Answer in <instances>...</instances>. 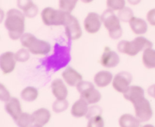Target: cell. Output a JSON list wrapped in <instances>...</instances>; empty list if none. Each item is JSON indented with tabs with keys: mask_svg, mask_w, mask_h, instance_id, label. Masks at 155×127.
<instances>
[{
	"mask_svg": "<svg viewBox=\"0 0 155 127\" xmlns=\"http://www.w3.org/2000/svg\"><path fill=\"white\" fill-rule=\"evenodd\" d=\"M18 61L15 58V52L7 51L0 56V69L5 75H8L15 70Z\"/></svg>",
	"mask_w": 155,
	"mask_h": 127,
	"instance_id": "cell-10",
	"label": "cell"
},
{
	"mask_svg": "<svg viewBox=\"0 0 155 127\" xmlns=\"http://www.w3.org/2000/svg\"><path fill=\"white\" fill-rule=\"evenodd\" d=\"M127 2L130 5H138L139 4H140L142 0H127Z\"/></svg>",
	"mask_w": 155,
	"mask_h": 127,
	"instance_id": "cell-37",
	"label": "cell"
},
{
	"mask_svg": "<svg viewBox=\"0 0 155 127\" xmlns=\"http://www.w3.org/2000/svg\"><path fill=\"white\" fill-rule=\"evenodd\" d=\"M94 1H95V0H80V2L84 3V4H91V3L93 2Z\"/></svg>",
	"mask_w": 155,
	"mask_h": 127,
	"instance_id": "cell-38",
	"label": "cell"
},
{
	"mask_svg": "<svg viewBox=\"0 0 155 127\" xmlns=\"http://www.w3.org/2000/svg\"><path fill=\"white\" fill-rule=\"evenodd\" d=\"M68 13L58 8V9L52 7H45L40 13L41 20L45 26L48 27H58L63 26L66 20Z\"/></svg>",
	"mask_w": 155,
	"mask_h": 127,
	"instance_id": "cell-4",
	"label": "cell"
},
{
	"mask_svg": "<svg viewBox=\"0 0 155 127\" xmlns=\"http://www.w3.org/2000/svg\"><path fill=\"white\" fill-rule=\"evenodd\" d=\"M61 78L68 86L71 87H76L83 80L82 74L72 67H68L64 70L61 73Z\"/></svg>",
	"mask_w": 155,
	"mask_h": 127,
	"instance_id": "cell-14",
	"label": "cell"
},
{
	"mask_svg": "<svg viewBox=\"0 0 155 127\" xmlns=\"http://www.w3.org/2000/svg\"><path fill=\"white\" fill-rule=\"evenodd\" d=\"M128 24L132 32L136 36H143L148 32V23L143 18L133 16Z\"/></svg>",
	"mask_w": 155,
	"mask_h": 127,
	"instance_id": "cell-16",
	"label": "cell"
},
{
	"mask_svg": "<svg viewBox=\"0 0 155 127\" xmlns=\"http://www.w3.org/2000/svg\"><path fill=\"white\" fill-rule=\"evenodd\" d=\"M118 122L121 127H137L140 125L142 122L136 117V115L127 113L120 116Z\"/></svg>",
	"mask_w": 155,
	"mask_h": 127,
	"instance_id": "cell-22",
	"label": "cell"
},
{
	"mask_svg": "<svg viewBox=\"0 0 155 127\" xmlns=\"http://www.w3.org/2000/svg\"><path fill=\"white\" fill-rule=\"evenodd\" d=\"M146 21L148 24L155 27V8H151L146 14Z\"/></svg>",
	"mask_w": 155,
	"mask_h": 127,
	"instance_id": "cell-35",
	"label": "cell"
},
{
	"mask_svg": "<svg viewBox=\"0 0 155 127\" xmlns=\"http://www.w3.org/2000/svg\"><path fill=\"white\" fill-rule=\"evenodd\" d=\"M39 97V90L34 86H28L21 90V98L27 102H33Z\"/></svg>",
	"mask_w": 155,
	"mask_h": 127,
	"instance_id": "cell-23",
	"label": "cell"
},
{
	"mask_svg": "<svg viewBox=\"0 0 155 127\" xmlns=\"http://www.w3.org/2000/svg\"><path fill=\"white\" fill-rule=\"evenodd\" d=\"M123 95L127 101H130L133 104L141 98L145 97V92L142 86L138 85H131L128 90L123 94Z\"/></svg>",
	"mask_w": 155,
	"mask_h": 127,
	"instance_id": "cell-19",
	"label": "cell"
},
{
	"mask_svg": "<svg viewBox=\"0 0 155 127\" xmlns=\"http://www.w3.org/2000/svg\"><path fill=\"white\" fill-rule=\"evenodd\" d=\"M30 54H31L30 51L24 47H22L16 52H15V58L18 63H25L28 61L29 59L30 58Z\"/></svg>",
	"mask_w": 155,
	"mask_h": 127,
	"instance_id": "cell-29",
	"label": "cell"
},
{
	"mask_svg": "<svg viewBox=\"0 0 155 127\" xmlns=\"http://www.w3.org/2000/svg\"><path fill=\"white\" fill-rule=\"evenodd\" d=\"M89 110V104L83 98H79L71 106V114L74 118H82L86 116Z\"/></svg>",
	"mask_w": 155,
	"mask_h": 127,
	"instance_id": "cell-17",
	"label": "cell"
},
{
	"mask_svg": "<svg viewBox=\"0 0 155 127\" xmlns=\"http://www.w3.org/2000/svg\"><path fill=\"white\" fill-rule=\"evenodd\" d=\"M26 18L24 12L19 8H11L6 12L4 25L12 40H18L25 33Z\"/></svg>",
	"mask_w": 155,
	"mask_h": 127,
	"instance_id": "cell-1",
	"label": "cell"
},
{
	"mask_svg": "<svg viewBox=\"0 0 155 127\" xmlns=\"http://www.w3.org/2000/svg\"><path fill=\"white\" fill-rule=\"evenodd\" d=\"M80 0H58V8L64 11L72 13Z\"/></svg>",
	"mask_w": 155,
	"mask_h": 127,
	"instance_id": "cell-24",
	"label": "cell"
},
{
	"mask_svg": "<svg viewBox=\"0 0 155 127\" xmlns=\"http://www.w3.org/2000/svg\"><path fill=\"white\" fill-rule=\"evenodd\" d=\"M35 35H33V33H24L23 35L21 36V39H19L20 42H21V45L22 47L24 48H28L29 45L30 44V42H32V40L33 39V38L35 37Z\"/></svg>",
	"mask_w": 155,
	"mask_h": 127,
	"instance_id": "cell-32",
	"label": "cell"
},
{
	"mask_svg": "<svg viewBox=\"0 0 155 127\" xmlns=\"http://www.w3.org/2000/svg\"><path fill=\"white\" fill-rule=\"evenodd\" d=\"M117 15L121 22L124 23H129L130 20L132 19V18L135 16L133 9L130 7H127V6H125L124 8L117 11Z\"/></svg>",
	"mask_w": 155,
	"mask_h": 127,
	"instance_id": "cell-27",
	"label": "cell"
},
{
	"mask_svg": "<svg viewBox=\"0 0 155 127\" xmlns=\"http://www.w3.org/2000/svg\"><path fill=\"white\" fill-rule=\"evenodd\" d=\"M103 23L101 15L97 12L90 11L86 15L83 21V27L89 34H96L101 30Z\"/></svg>",
	"mask_w": 155,
	"mask_h": 127,
	"instance_id": "cell-8",
	"label": "cell"
},
{
	"mask_svg": "<svg viewBox=\"0 0 155 127\" xmlns=\"http://www.w3.org/2000/svg\"><path fill=\"white\" fill-rule=\"evenodd\" d=\"M148 93L151 98H154L155 99V83L154 84L151 85L149 88L148 89Z\"/></svg>",
	"mask_w": 155,
	"mask_h": 127,
	"instance_id": "cell-36",
	"label": "cell"
},
{
	"mask_svg": "<svg viewBox=\"0 0 155 127\" xmlns=\"http://www.w3.org/2000/svg\"><path fill=\"white\" fill-rule=\"evenodd\" d=\"M51 91L55 99H67L69 94L67 83L62 78H56L52 80Z\"/></svg>",
	"mask_w": 155,
	"mask_h": 127,
	"instance_id": "cell-13",
	"label": "cell"
},
{
	"mask_svg": "<svg viewBox=\"0 0 155 127\" xmlns=\"http://www.w3.org/2000/svg\"><path fill=\"white\" fill-rule=\"evenodd\" d=\"M101 21L104 28L107 30L110 39H119L123 36L121 21L115 11L107 8L101 15Z\"/></svg>",
	"mask_w": 155,
	"mask_h": 127,
	"instance_id": "cell-3",
	"label": "cell"
},
{
	"mask_svg": "<svg viewBox=\"0 0 155 127\" xmlns=\"http://www.w3.org/2000/svg\"><path fill=\"white\" fill-rule=\"evenodd\" d=\"M27 49L32 54L34 55H46L50 53L51 50V45L47 41L38 39L35 36L34 39L30 42Z\"/></svg>",
	"mask_w": 155,
	"mask_h": 127,
	"instance_id": "cell-11",
	"label": "cell"
},
{
	"mask_svg": "<svg viewBox=\"0 0 155 127\" xmlns=\"http://www.w3.org/2000/svg\"><path fill=\"white\" fill-rule=\"evenodd\" d=\"M80 95V98H83V99L86 100L89 105L97 104L101 101V98H102V95L100 92V91H98L95 88V84L86 89V90L81 92Z\"/></svg>",
	"mask_w": 155,
	"mask_h": 127,
	"instance_id": "cell-20",
	"label": "cell"
},
{
	"mask_svg": "<svg viewBox=\"0 0 155 127\" xmlns=\"http://www.w3.org/2000/svg\"><path fill=\"white\" fill-rule=\"evenodd\" d=\"M12 98L10 92L3 83L0 84V100L2 102H7Z\"/></svg>",
	"mask_w": 155,
	"mask_h": 127,
	"instance_id": "cell-33",
	"label": "cell"
},
{
	"mask_svg": "<svg viewBox=\"0 0 155 127\" xmlns=\"http://www.w3.org/2000/svg\"><path fill=\"white\" fill-rule=\"evenodd\" d=\"M32 118L33 125L36 127L45 126L51 120V111L45 107H40L32 113Z\"/></svg>",
	"mask_w": 155,
	"mask_h": 127,
	"instance_id": "cell-12",
	"label": "cell"
},
{
	"mask_svg": "<svg viewBox=\"0 0 155 127\" xmlns=\"http://www.w3.org/2000/svg\"><path fill=\"white\" fill-rule=\"evenodd\" d=\"M15 122L18 126L27 127L33 125V118L32 113H29L27 112H22L19 117L18 118Z\"/></svg>",
	"mask_w": 155,
	"mask_h": 127,
	"instance_id": "cell-25",
	"label": "cell"
},
{
	"mask_svg": "<svg viewBox=\"0 0 155 127\" xmlns=\"http://www.w3.org/2000/svg\"><path fill=\"white\" fill-rule=\"evenodd\" d=\"M153 47L151 40L143 36H137L133 40H121L117 44V50L121 54L135 57L146 48Z\"/></svg>",
	"mask_w": 155,
	"mask_h": 127,
	"instance_id": "cell-2",
	"label": "cell"
},
{
	"mask_svg": "<svg viewBox=\"0 0 155 127\" xmlns=\"http://www.w3.org/2000/svg\"><path fill=\"white\" fill-rule=\"evenodd\" d=\"M127 0H106V6L107 8L116 12L127 6Z\"/></svg>",
	"mask_w": 155,
	"mask_h": 127,
	"instance_id": "cell-28",
	"label": "cell"
},
{
	"mask_svg": "<svg viewBox=\"0 0 155 127\" xmlns=\"http://www.w3.org/2000/svg\"><path fill=\"white\" fill-rule=\"evenodd\" d=\"M33 3V0H17L16 1L17 7L22 11L25 10L26 8H27L29 6L31 5Z\"/></svg>",
	"mask_w": 155,
	"mask_h": 127,
	"instance_id": "cell-34",
	"label": "cell"
},
{
	"mask_svg": "<svg viewBox=\"0 0 155 127\" xmlns=\"http://www.w3.org/2000/svg\"><path fill=\"white\" fill-rule=\"evenodd\" d=\"M114 76L108 70H100L94 75L93 82L95 86L101 89L107 87L113 81Z\"/></svg>",
	"mask_w": 155,
	"mask_h": 127,
	"instance_id": "cell-18",
	"label": "cell"
},
{
	"mask_svg": "<svg viewBox=\"0 0 155 127\" xmlns=\"http://www.w3.org/2000/svg\"><path fill=\"white\" fill-rule=\"evenodd\" d=\"M23 12L27 18H33L39 14V7L37 6V5L33 2L31 5L23 11Z\"/></svg>",
	"mask_w": 155,
	"mask_h": 127,
	"instance_id": "cell-31",
	"label": "cell"
},
{
	"mask_svg": "<svg viewBox=\"0 0 155 127\" xmlns=\"http://www.w3.org/2000/svg\"><path fill=\"white\" fill-rule=\"evenodd\" d=\"M100 63L104 67L110 69L117 66L120 62V57L115 51L112 50L110 47L105 46L102 54L100 57Z\"/></svg>",
	"mask_w": 155,
	"mask_h": 127,
	"instance_id": "cell-9",
	"label": "cell"
},
{
	"mask_svg": "<svg viewBox=\"0 0 155 127\" xmlns=\"http://www.w3.org/2000/svg\"><path fill=\"white\" fill-rule=\"evenodd\" d=\"M88 120L87 126L89 127H102L104 125V119L102 114H97L86 118Z\"/></svg>",
	"mask_w": 155,
	"mask_h": 127,
	"instance_id": "cell-30",
	"label": "cell"
},
{
	"mask_svg": "<svg viewBox=\"0 0 155 127\" xmlns=\"http://www.w3.org/2000/svg\"><path fill=\"white\" fill-rule=\"evenodd\" d=\"M133 81V76L127 71H121L114 76L112 87L117 92L124 94L128 90Z\"/></svg>",
	"mask_w": 155,
	"mask_h": 127,
	"instance_id": "cell-7",
	"label": "cell"
},
{
	"mask_svg": "<svg viewBox=\"0 0 155 127\" xmlns=\"http://www.w3.org/2000/svg\"><path fill=\"white\" fill-rule=\"evenodd\" d=\"M133 105L135 115L142 122H148L152 118L154 112L152 106L148 98L144 97L133 104Z\"/></svg>",
	"mask_w": 155,
	"mask_h": 127,
	"instance_id": "cell-6",
	"label": "cell"
},
{
	"mask_svg": "<svg viewBox=\"0 0 155 127\" xmlns=\"http://www.w3.org/2000/svg\"><path fill=\"white\" fill-rule=\"evenodd\" d=\"M142 61L147 69H155V49L153 47L146 48L142 51Z\"/></svg>",
	"mask_w": 155,
	"mask_h": 127,
	"instance_id": "cell-21",
	"label": "cell"
},
{
	"mask_svg": "<svg viewBox=\"0 0 155 127\" xmlns=\"http://www.w3.org/2000/svg\"><path fill=\"white\" fill-rule=\"evenodd\" d=\"M63 27H64L65 34L70 40L75 41L82 37L83 30L80 21L71 13H68Z\"/></svg>",
	"mask_w": 155,
	"mask_h": 127,
	"instance_id": "cell-5",
	"label": "cell"
},
{
	"mask_svg": "<svg viewBox=\"0 0 155 127\" xmlns=\"http://www.w3.org/2000/svg\"><path fill=\"white\" fill-rule=\"evenodd\" d=\"M5 110L15 122L23 112L21 101L16 97H12L5 103Z\"/></svg>",
	"mask_w": 155,
	"mask_h": 127,
	"instance_id": "cell-15",
	"label": "cell"
},
{
	"mask_svg": "<svg viewBox=\"0 0 155 127\" xmlns=\"http://www.w3.org/2000/svg\"><path fill=\"white\" fill-rule=\"evenodd\" d=\"M69 107V102L67 99H56L53 102L51 108L56 113H61L68 110Z\"/></svg>",
	"mask_w": 155,
	"mask_h": 127,
	"instance_id": "cell-26",
	"label": "cell"
}]
</instances>
